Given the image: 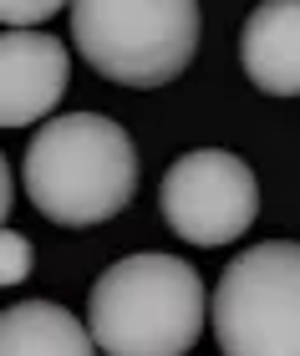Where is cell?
Here are the masks:
<instances>
[{"mask_svg":"<svg viewBox=\"0 0 300 356\" xmlns=\"http://www.w3.org/2000/svg\"><path fill=\"white\" fill-rule=\"evenodd\" d=\"M26 199L61 229L107 224L138 193V148L102 112H67L26 148Z\"/></svg>","mask_w":300,"mask_h":356,"instance_id":"6da1fadb","label":"cell"},{"mask_svg":"<svg viewBox=\"0 0 300 356\" xmlns=\"http://www.w3.org/2000/svg\"><path fill=\"white\" fill-rule=\"evenodd\" d=\"M209 296L188 260L128 254L107 265L87 296L92 341L107 356H183L194 351Z\"/></svg>","mask_w":300,"mask_h":356,"instance_id":"7a4b0ae2","label":"cell"},{"mask_svg":"<svg viewBox=\"0 0 300 356\" xmlns=\"http://www.w3.org/2000/svg\"><path fill=\"white\" fill-rule=\"evenodd\" d=\"M72 41L122 87H163L199 51V0H72Z\"/></svg>","mask_w":300,"mask_h":356,"instance_id":"3957f363","label":"cell"},{"mask_svg":"<svg viewBox=\"0 0 300 356\" xmlns=\"http://www.w3.org/2000/svg\"><path fill=\"white\" fill-rule=\"evenodd\" d=\"M214 341L224 356H300V245L275 239L234 254L214 285Z\"/></svg>","mask_w":300,"mask_h":356,"instance_id":"277c9868","label":"cell"},{"mask_svg":"<svg viewBox=\"0 0 300 356\" xmlns=\"http://www.w3.org/2000/svg\"><path fill=\"white\" fill-rule=\"evenodd\" d=\"M158 209L168 229L199 250L244 239V229L260 214V184L244 158L224 148H194L173 158V168L158 184Z\"/></svg>","mask_w":300,"mask_h":356,"instance_id":"5b68a950","label":"cell"},{"mask_svg":"<svg viewBox=\"0 0 300 356\" xmlns=\"http://www.w3.org/2000/svg\"><path fill=\"white\" fill-rule=\"evenodd\" d=\"M72 56L56 36L41 31H6L0 36V122L26 127L46 118L67 97Z\"/></svg>","mask_w":300,"mask_h":356,"instance_id":"8992f818","label":"cell"},{"mask_svg":"<svg viewBox=\"0 0 300 356\" xmlns=\"http://www.w3.org/2000/svg\"><path fill=\"white\" fill-rule=\"evenodd\" d=\"M244 76L270 97H300V0H265L240 31Z\"/></svg>","mask_w":300,"mask_h":356,"instance_id":"52a82bcc","label":"cell"},{"mask_svg":"<svg viewBox=\"0 0 300 356\" xmlns=\"http://www.w3.org/2000/svg\"><path fill=\"white\" fill-rule=\"evenodd\" d=\"M0 356H97V341L67 305L21 300L0 316Z\"/></svg>","mask_w":300,"mask_h":356,"instance_id":"ba28073f","label":"cell"},{"mask_svg":"<svg viewBox=\"0 0 300 356\" xmlns=\"http://www.w3.org/2000/svg\"><path fill=\"white\" fill-rule=\"evenodd\" d=\"M31 260H36V254H31L26 234H15V229L0 234V280H6V285H21L31 275Z\"/></svg>","mask_w":300,"mask_h":356,"instance_id":"9c48e42d","label":"cell"},{"mask_svg":"<svg viewBox=\"0 0 300 356\" xmlns=\"http://www.w3.org/2000/svg\"><path fill=\"white\" fill-rule=\"evenodd\" d=\"M61 6L67 0H0V21H6V31H31L46 15H56Z\"/></svg>","mask_w":300,"mask_h":356,"instance_id":"30bf717a","label":"cell"}]
</instances>
